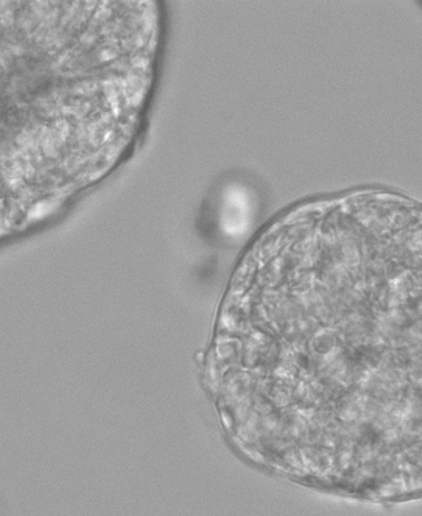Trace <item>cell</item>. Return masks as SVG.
Returning <instances> with one entry per match:
<instances>
[{"label": "cell", "mask_w": 422, "mask_h": 516, "mask_svg": "<svg viewBox=\"0 0 422 516\" xmlns=\"http://www.w3.org/2000/svg\"><path fill=\"white\" fill-rule=\"evenodd\" d=\"M363 212L305 202L269 223L227 296L244 385L278 387L286 438L372 481L422 477V258L378 257ZM254 391V393H256Z\"/></svg>", "instance_id": "1"}]
</instances>
